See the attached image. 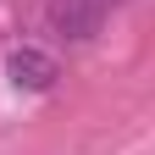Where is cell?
<instances>
[{
    "mask_svg": "<svg viewBox=\"0 0 155 155\" xmlns=\"http://www.w3.org/2000/svg\"><path fill=\"white\" fill-rule=\"evenodd\" d=\"M100 0H50L45 6V22H50V33H61V39H72V45H83V39H94L100 33Z\"/></svg>",
    "mask_w": 155,
    "mask_h": 155,
    "instance_id": "7a4b0ae2",
    "label": "cell"
},
{
    "mask_svg": "<svg viewBox=\"0 0 155 155\" xmlns=\"http://www.w3.org/2000/svg\"><path fill=\"white\" fill-rule=\"evenodd\" d=\"M6 78H11V89H22V94H45V89H55L61 67H55V55H45V50L17 45L6 55Z\"/></svg>",
    "mask_w": 155,
    "mask_h": 155,
    "instance_id": "6da1fadb",
    "label": "cell"
}]
</instances>
